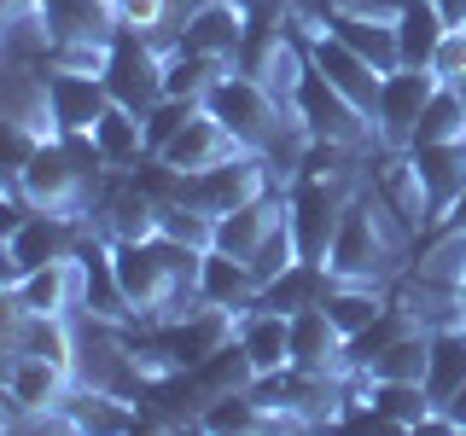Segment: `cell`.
Segmentation results:
<instances>
[{
    "mask_svg": "<svg viewBox=\"0 0 466 436\" xmlns=\"http://www.w3.org/2000/svg\"><path fill=\"white\" fill-rule=\"evenodd\" d=\"M152 332H157V343L169 349V361L187 372V367H198L204 355H216L222 343L239 338V314L216 309V302H193V309H181L169 320H152Z\"/></svg>",
    "mask_w": 466,
    "mask_h": 436,
    "instance_id": "ba28073f",
    "label": "cell"
},
{
    "mask_svg": "<svg viewBox=\"0 0 466 436\" xmlns=\"http://www.w3.org/2000/svg\"><path fill=\"white\" fill-rule=\"evenodd\" d=\"M6 6H35V0H6Z\"/></svg>",
    "mask_w": 466,
    "mask_h": 436,
    "instance_id": "d590c367",
    "label": "cell"
},
{
    "mask_svg": "<svg viewBox=\"0 0 466 436\" xmlns=\"http://www.w3.org/2000/svg\"><path fill=\"white\" fill-rule=\"evenodd\" d=\"M198 111H204V99H175V94H164V99H157V105L146 111V145H152V157L164 152V145H169L175 134H181V128L193 123Z\"/></svg>",
    "mask_w": 466,
    "mask_h": 436,
    "instance_id": "f1b7e54d",
    "label": "cell"
},
{
    "mask_svg": "<svg viewBox=\"0 0 466 436\" xmlns=\"http://www.w3.org/2000/svg\"><path fill=\"white\" fill-rule=\"evenodd\" d=\"M426 355H431V326H408L402 338H390L379 355L361 361L356 378H426Z\"/></svg>",
    "mask_w": 466,
    "mask_h": 436,
    "instance_id": "d4e9b609",
    "label": "cell"
},
{
    "mask_svg": "<svg viewBox=\"0 0 466 436\" xmlns=\"http://www.w3.org/2000/svg\"><path fill=\"white\" fill-rule=\"evenodd\" d=\"M87 239V215H53V210H24L18 222L6 227V280H24V273L47 268V262L76 256Z\"/></svg>",
    "mask_w": 466,
    "mask_h": 436,
    "instance_id": "52a82bcc",
    "label": "cell"
},
{
    "mask_svg": "<svg viewBox=\"0 0 466 436\" xmlns=\"http://www.w3.org/2000/svg\"><path fill=\"white\" fill-rule=\"evenodd\" d=\"M187 372L198 378V390H204L210 401H216V396H233V390H251V384H257V367H251V355H245V343H239V338H233V343H222L216 355H204L198 367H187Z\"/></svg>",
    "mask_w": 466,
    "mask_h": 436,
    "instance_id": "4316f807",
    "label": "cell"
},
{
    "mask_svg": "<svg viewBox=\"0 0 466 436\" xmlns=\"http://www.w3.org/2000/svg\"><path fill=\"white\" fill-rule=\"evenodd\" d=\"M414 157V174L426 186V203H431V227L449 215V203L466 193V140L455 145H408Z\"/></svg>",
    "mask_w": 466,
    "mask_h": 436,
    "instance_id": "ac0fdd59",
    "label": "cell"
},
{
    "mask_svg": "<svg viewBox=\"0 0 466 436\" xmlns=\"http://www.w3.org/2000/svg\"><path fill=\"white\" fill-rule=\"evenodd\" d=\"M76 367H65V361H41V355H6V378H0V390H6V431H29L35 419L58 413L70 396H76Z\"/></svg>",
    "mask_w": 466,
    "mask_h": 436,
    "instance_id": "8992f818",
    "label": "cell"
},
{
    "mask_svg": "<svg viewBox=\"0 0 466 436\" xmlns=\"http://www.w3.org/2000/svg\"><path fill=\"white\" fill-rule=\"evenodd\" d=\"M245 145L239 134L222 123V116H210V111H198L193 123L175 134L164 152H157V164H169L175 174H204V169H216V164H228V157H239Z\"/></svg>",
    "mask_w": 466,
    "mask_h": 436,
    "instance_id": "5bb4252c",
    "label": "cell"
},
{
    "mask_svg": "<svg viewBox=\"0 0 466 436\" xmlns=\"http://www.w3.org/2000/svg\"><path fill=\"white\" fill-rule=\"evenodd\" d=\"M431 233H466V193H461L455 203H449V215H443V222H437Z\"/></svg>",
    "mask_w": 466,
    "mask_h": 436,
    "instance_id": "1f68e13d",
    "label": "cell"
},
{
    "mask_svg": "<svg viewBox=\"0 0 466 436\" xmlns=\"http://www.w3.org/2000/svg\"><path fill=\"white\" fill-rule=\"evenodd\" d=\"M94 181H99V169H87L65 140H47L24 169L6 174V186L29 210H53V215H87L94 210Z\"/></svg>",
    "mask_w": 466,
    "mask_h": 436,
    "instance_id": "7a4b0ae2",
    "label": "cell"
},
{
    "mask_svg": "<svg viewBox=\"0 0 466 436\" xmlns=\"http://www.w3.org/2000/svg\"><path fill=\"white\" fill-rule=\"evenodd\" d=\"M245 18L251 12L239 0H204L181 18L175 29V47L198 53V58H216V64H239V47H245Z\"/></svg>",
    "mask_w": 466,
    "mask_h": 436,
    "instance_id": "8fae6325",
    "label": "cell"
},
{
    "mask_svg": "<svg viewBox=\"0 0 466 436\" xmlns=\"http://www.w3.org/2000/svg\"><path fill=\"white\" fill-rule=\"evenodd\" d=\"M443 419H449V431H466V384L455 390V401L443 407Z\"/></svg>",
    "mask_w": 466,
    "mask_h": 436,
    "instance_id": "d6a6232c",
    "label": "cell"
},
{
    "mask_svg": "<svg viewBox=\"0 0 466 436\" xmlns=\"http://www.w3.org/2000/svg\"><path fill=\"white\" fill-rule=\"evenodd\" d=\"M455 297H461V320H466V280H461V285H455Z\"/></svg>",
    "mask_w": 466,
    "mask_h": 436,
    "instance_id": "e575fe53",
    "label": "cell"
},
{
    "mask_svg": "<svg viewBox=\"0 0 466 436\" xmlns=\"http://www.w3.org/2000/svg\"><path fill=\"white\" fill-rule=\"evenodd\" d=\"M298 29H332L344 47H356L379 76L402 64V47H397V18H373V12H344V6H315V24H298Z\"/></svg>",
    "mask_w": 466,
    "mask_h": 436,
    "instance_id": "4fadbf2b",
    "label": "cell"
},
{
    "mask_svg": "<svg viewBox=\"0 0 466 436\" xmlns=\"http://www.w3.org/2000/svg\"><path fill=\"white\" fill-rule=\"evenodd\" d=\"M198 431H210V436H228V431H239V436H251V431H274V419H268V407H262L251 390H233V396H216V401H204V413H198Z\"/></svg>",
    "mask_w": 466,
    "mask_h": 436,
    "instance_id": "83f0119b",
    "label": "cell"
},
{
    "mask_svg": "<svg viewBox=\"0 0 466 436\" xmlns=\"http://www.w3.org/2000/svg\"><path fill=\"white\" fill-rule=\"evenodd\" d=\"M204 111L210 116H222V123L239 134L245 152H262V157H274L280 152V134L286 128H298V116L286 111V99L274 94L262 76H251V70H222V76L210 82V94H204Z\"/></svg>",
    "mask_w": 466,
    "mask_h": 436,
    "instance_id": "6da1fadb",
    "label": "cell"
},
{
    "mask_svg": "<svg viewBox=\"0 0 466 436\" xmlns=\"http://www.w3.org/2000/svg\"><path fill=\"white\" fill-rule=\"evenodd\" d=\"M239 6H257V0H239Z\"/></svg>",
    "mask_w": 466,
    "mask_h": 436,
    "instance_id": "8d00e7d4",
    "label": "cell"
},
{
    "mask_svg": "<svg viewBox=\"0 0 466 436\" xmlns=\"http://www.w3.org/2000/svg\"><path fill=\"white\" fill-rule=\"evenodd\" d=\"M164 6H169V0H111V18H116V29L157 35V24H164Z\"/></svg>",
    "mask_w": 466,
    "mask_h": 436,
    "instance_id": "f546056e",
    "label": "cell"
},
{
    "mask_svg": "<svg viewBox=\"0 0 466 436\" xmlns=\"http://www.w3.org/2000/svg\"><path fill=\"white\" fill-rule=\"evenodd\" d=\"M431 70H437V82L466 87V29H449V35H443V47H437Z\"/></svg>",
    "mask_w": 466,
    "mask_h": 436,
    "instance_id": "4dcf8cb0",
    "label": "cell"
},
{
    "mask_svg": "<svg viewBox=\"0 0 466 436\" xmlns=\"http://www.w3.org/2000/svg\"><path fill=\"white\" fill-rule=\"evenodd\" d=\"M291 367L320 372V378L356 372V367H350V338L332 326V314L320 309V302H315V309H303V314H291Z\"/></svg>",
    "mask_w": 466,
    "mask_h": 436,
    "instance_id": "9a60e30c",
    "label": "cell"
},
{
    "mask_svg": "<svg viewBox=\"0 0 466 436\" xmlns=\"http://www.w3.org/2000/svg\"><path fill=\"white\" fill-rule=\"evenodd\" d=\"M286 198H291V233H298V256L303 262H327L332 251V233H339L350 198V174H298L286 181Z\"/></svg>",
    "mask_w": 466,
    "mask_h": 436,
    "instance_id": "5b68a950",
    "label": "cell"
},
{
    "mask_svg": "<svg viewBox=\"0 0 466 436\" xmlns=\"http://www.w3.org/2000/svg\"><path fill=\"white\" fill-rule=\"evenodd\" d=\"M385 215H397L379 193H356L344 210L339 233L327 251L332 280H356V285H385L390 280V239H385Z\"/></svg>",
    "mask_w": 466,
    "mask_h": 436,
    "instance_id": "3957f363",
    "label": "cell"
},
{
    "mask_svg": "<svg viewBox=\"0 0 466 436\" xmlns=\"http://www.w3.org/2000/svg\"><path fill=\"white\" fill-rule=\"evenodd\" d=\"M327 285H332L327 262H303L298 256L280 280H268V285L257 291V302H262V309H274V314H303V309H315V302L327 297Z\"/></svg>",
    "mask_w": 466,
    "mask_h": 436,
    "instance_id": "7402d4cb",
    "label": "cell"
},
{
    "mask_svg": "<svg viewBox=\"0 0 466 436\" xmlns=\"http://www.w3.org/2000/svg\"><path fill=\"white\" fill-rule=\"evenodd\" d=\"M455 140H466V87L443 82L431 94V105L420 111L414 140H408V145H455Z\"/></svg>",
    "mask_w": 466,
    "mask_h": 436,
    "instance_id": "484cf974",
    "label": "cell"
},
{
    "mask_svg": "<svg viewBox=\"0 0 466 436\" xmlns=\"http://www.w3.org/2000/svg\"><path fill=\"white\" fill-rule=\"evenodd\" d=\"M426 396L437 407L455 401V390L466 384V326H431V355H426Z\"/></svg>",
    "mask_w": 466,
    "mask_h": 436,
    "instance_id": "603a6c76",
    "label": "cell"
},
{
    "mask_svg": "<svg viewBox=\"0 0 466 436\" xmlns=\"http://www.w3.org/2000/svg\"><path fill=\"white\" fill-rule=\"evenodd\" d=\"M193 302H216V309H233V314H245L257 302V273H251V262L245 256H233V251H204L198 262V285H193Z\"/></svg>",
    "mask_w": 466,
    "mask_h": 436,
    "instance_id": "e0dca14e",
    "label": "cell"
},
{
    "mask_svg": "<svg viewBox=\"0 0 466 436\" xmlns=\"http://www.w3.org/2000/svg\"><path fill=\"white\" fill-rule=\"evenodd\" d=\"M437 70H420V64H397L385 82H379V111H373V123H379V145H390V152H408V140H414V123H420V111L431 105V94H437Z\"/></svg>",
    "mask_w": 466,
    "mask_h": 436,
    "instance_id": "9c48e42d",
    "label": "cell"
},
{
    "mask_svg": "<svg viewBox=\"0 0 466 436\" xmlns=\"http://www.w3.org/2000/svg\"><path fill=\"white\" fill-rule=\"evenodd\" d=\"M47 70V64H41ZM41 105H47L58 134H94V123L111 111L106 76H82V70H47L41 76Z\"/></svg>",
    "mask_w": 466,
    "mask_h": 436,
    "instance_id": "30bf717a",
    "label": "cell"
},
{
    "mask_svg": "<svg viewBox=\"0 0 466 436\" xmlns=\"http://www.w3.org/2000/svg\"><path fill=\"white\" fill-rule=\"evenodd\" d=\"M320 309L332 314V326L344 332V338H356V332H368L379 314L390 309L385 285H356V280H332L327 297H320Z\"/></svg>",
    "mask_w": 466,
    "mask_h": 436,
    "instance_id": "cb8c5ba5",
    "label": "cell"
},
{
    "mask_svg": "<svg viewBox=\"0 0 466 436\" xmlns=\"http://www.w3.org/2000/svg\"><path fill=\"white\" fill-rule=\"evenodd\" d=\"M286 215H291L286 186H268L262 198L239 203V210H228V215H216V251H233V256H245V262H251V256H257V244L268 239V233L280 227Z\"/></svg>",
    "mask_w": 466,
    "mask_h": 436,
    "instance_id": "2e32d148",
    "label": "cell"
},
{
    "mask_svg": "<svg viewBox=\"0 0 466 436\" xmlns=\"http://www.w3.org/2000/svg\"><path fill=\"white\" fill-rule=\"evenodd\" d=\"M449 35V18L437 12V0H402L397 6V47H402V64H420L431 70L437 47Z\"/></svg>",
    "mask_w": 466,
    "mask_h": 436,
    "instance_id": "44dd1931",
    "label": "cell"
},
{
    "mask_svg": "<svg viewBox=\"0 0 466 436\" xmlns=\"http://www.w3.org/2000/svg\"><path fill=\"white\" fill-rule=\"evenodd\" d=\"M239 343H245V355H251L257 378L286 372L291 367V314H274V309H262V302H251V309L239 314Z\"/></svg>",
    "mask_w": 466,
    "mask_h": 436,
    "instance_id": "d6986e66",
    "label": "cell"
},
{
    "mask_svg": "<svg viewBox=\"0 0 466 436\" xmlns=\"http://www.w3.org/2000/svg\"><path fill=\"white\" fill-rule=\"evenodd\" d=\"M6 309L53 314V320L82 314V262L65 256V262H47V268L24 273V280H6Z\"/></svg>",
    "mask_w": 466,
    "mask_h": 436,
    "instance_id": "7c38bea8",
    "label": "cell"
},
{
    "mask_svg": "<svg viewBox=\"0 0 466 436\" xmlns=\"http://www.w3.org/2000/svg\"><path fill=\"white\" fill-rule=\"evenodd\" d=\"M94 145H99V157H106V169L146 164V157H152V145H146V116L111 99V111L94 123Z\"/></svg>",
    "mask_w": 466,
    "mask_h": 436,
    "instance_id": "ffe728a7",
    "label": "cell"
},
{
    "mask_svg": "<svg viewBox=\"0 0 466 436\" xmlns=\"http://www.w3.org/2000/svg\"><path fill=\"white\" fill-rule=\"evenodd\" d=\"M286 111L298 116V128L309 140H339V145H356V152H368V145H379V128H373V116L368 111H356L350 99L332 87L320 70L309 64L298 76V87H291V99H286Z\"/></svg>",
    "mask_w": 466,
    "mask_h": 436,
    "instance_id": "277c9868",
    "label": "cell"
},
{
    "mask_svg": "<svg viewBox=\"0 0 466 436\" xmlns=\"http://www.w3.org/2000/svg\"><path fill=\"white\" fill-rule=\"evenodd\" d=\"M437 12L449 18V29H466V0H437Z\"/></svg>",
    "mask_w": 466,
    "mask_h": 436,
    "instance_id": "836d02e7",
    "label": "cell"
}]
</instances>
